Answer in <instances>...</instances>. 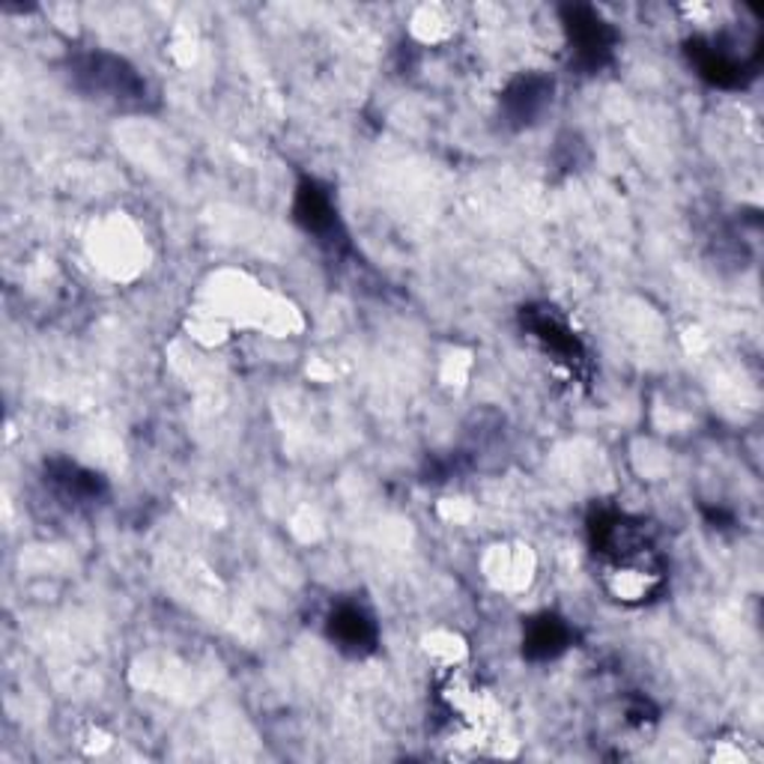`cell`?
<instances>
[{"label": "cell", "instance_id": "1", "mask_svg": "<svg viewBox=\"0 0 764 764\" xmlns=\"http://www.w3.org/2000/svg\"><path fill=\"white\" fill-rule=\"evenodd\" d=\"M81 76L88 78L96 93H111L114 99H129L141 93V81L131 76L123 60L108 55H93L81 66Z\"/></svg>", "mask_w": 764, "mask_h": 764}, {"label": "cell", "instance_id": "2", "mask_svg": "<svg viewBox=\"0 0 764 764\" xmlns=\"http://www.w3.org/2000/svg\"><path fill=\"white\" fill-rule=\"evenodd\" d=\"M570 43L577 48L579 60H586L589 66H598L603 57L610 55V27L594 15L591 10H574L568 22Z\"/></svg>", "mask_w": 764, "mask_h": 764}, {"label": "cell", "instance_id": "5", "mask_svg": "<svg viewBox=\"0 0 764 764\" xmlns=\"http://www.w3.org/2000/svg\"><path fill=\"white\" fill-rule=\"evenodd\" d=\"M544 96H546L544 81H537V78H523V81H517V84L511 88L508 102H511L513 111H517V117H532Z\"/></svg>", "mask_w": 764, "mask_h": 764}, {"label": "cell", "instance_id": "3", "mask_svg": "<svg viewBox=\"0 0 764 764\" xmlns=\"http://www.w3.org/2000/svg\"><path fill=\"white\" fill-rule=\"evenodd\" d=\"M332 636L338 639L340 648L364 651L373 645V624L359 606H340L332 615Z\"/></svg>", "mask_w": 764, "mask_h": 764}, {"label": "cell", "instance_id": "4", "mask_svg": "<svg viewBox=\"0 0 764 764\" xmlns=\"http://www.w3.org/2000/svg\"><path fill=\"white\" fill-rule=\"evenodd\" d=\"M565 645V630L556 618H541V622L532 627V634L525 639V648L529 655H541V657H553L556 651H562Z\"/></svg>", "mask_w": 764, "mask_h": 764}]
</instances>
